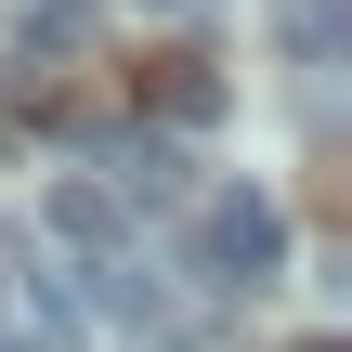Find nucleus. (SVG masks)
<instances>
[{"instance_id":"obj_4","label":"nucleus","mask_w":352,"mask_h":352,"mask_svg":"<svg viewBox=\"0 0 352 352\" xmlns=\"http://www.w3.org/2000/svg\"><path fill=\"white\" fill-rule=\"evenodd\" d=\"M78 52H91V13H78V0H52V13H39V0H26V26H13V65H26V91H39V78H65Z\"/></svg>"},{"instance_id":"obj_1","label":"nucleus","mask_w":352,"mask_h":352,"mask_svg":"<svg viewBox=\"0 0 352 352\" xmlns=\"http://www.w3.org/2000/svg\"><path fill=\"white\" fill-rule=\"evenodd\" d=\"M183 274L261 300V287L287 274V209H274L261 183H196V196H183Z\"/></svg>"},{"instance_id":"obj_7","label":"nucleus","mask_w":352,"mask_h":352,"mask_svg":"<svg viewBox=\"0 0 352 352\" xmlns=\"http://www.w3.org/2000/svg\"><path fill=\"white\" fill-rule=\"evenodd\" d=\"M104 314H144V327H157L170 300H157V274H144V261H104Z\"/></svg>"},{"instance_id":"obj_10","label":"nucleus","mask_w":352,"mask_h":352,"mask_svg":"<svg viewBox=\"0 0 352 352\" xmlns=\"http://www.w3.org/2000/svg\"><path fill=\"white\" fill-rule=\"evenodd\" d=\"M0 352H26V340H0Z\"/></svg>"},{"instance_id":"obj_6","label":"nucleus","mask_w":352,"mask_h":352,"mask_svg":"<svg viewBox=\"0 0 352 352\" xmlns=\"http://www.w3.org/2000/svg\"><path fill=\"white\" fill-rule=\"evenodd\" d=\"M340 0H274V39H287V52H300V65H340Z\"/></svg>"},{"instance_id":"obj_5","label":"nucleus","mask_w":352,"mask_h":352,"mask_svg":"<svg viewBox=\"0 0 352 352\" xmlns=\"http://www.w3.org/2000/svg\"><path fill=\"white\" fill-rule=\"evenodd\" d=\"M39 222H52V235H65V248H104V261H118V196H104V183H91V170H65V183H52V196H39Z\"/></svg>"},{"instance_id":"obj_2","label":"nucleus","mask_w":352,"mask_h":352,"mask_svg":"<svg viewBox=\"0 0 352 352\" xmlns=\"http://www.w3.org/2000/svg\"><path fill=\"white\" fill-rule=\"evenodd\" d=\"M91 183H104L118 209H183V196H196V170H183V131H118Z\"/></svg>"},{"instance_id":"obj_9","label":"nucleus","mask_w":352,"mask_h":352,"mask_svg":"<svg viewBox=\"0 0 352 352\" xmlns=\"http://www.w3.org/2000/svg\"><path fill=\"white\" fill-rule=\"evenodd\" d=\"M300 352H340V340H300Z\"/></svg>"},{"instance_id":"obj_3","label":"nucleus","mask_w":352,"mask_h":352,"mask_svg":"<svg viewBox=\"0 0 352 352\" xmlns=\"http://www.w3.org/2000/svg\"><path fill=\"white\" fill-rule=\"evenodd\" d=\"M144 118H157V131H209V118H222V65H209V52H157V65H144Z\"/></svg>"},{"instance_id":"obj_8","label":"nucleus","mask_w":352,"mask_h":352,"mask_svg":"<svg viewBox=\"0 0 352 352\" xmlns=\"http://www.w3.org/2000/svg\"><path fill=\"white\" fill-rule=\"evenodd\" d=\"M118 13H183V0H118Z\"/></svg>"}]
</instances>
